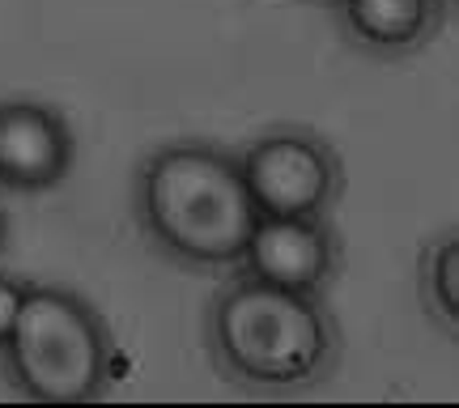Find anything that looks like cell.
<instances>
[{
    "label": "cell",
    "mask_w": 459,
    "mask_h": 408,
    "mask_svg": "<svg viewBox=\"0 0 459 408\" xmlns=\"http://www.w3.org/2000/svg\"><path fill=\"white\" fill-rule=\"evenodd\" d=\"M302 4H319V9H332V0H302Z\"/></svg>",
    "instance_id": "obj_10"
},
{
    "label": "cell",
    "mask_w": 459,
    "mask_h": 408,
    "mask_svg": "<svg viewBox=\"0 0 459 408\" xmlns=\"http://www.w3.org/2000/svg\"><path fill=\"white\" fill-rule=\"evenodd\" d=\"M204 353L247 395H302L336 378L344 332L319 294L230 268L204 310Z\"/></svg>",
    "instance_id": "obj_1"
},
{
    "label": "cell",
    "mask_w": 459,
    "mask_h": 408,
    "mask_svg": "<svg viewBox=\"0 0 459 408\" xmlns=\"http://www.w3.org/2000/svg\"><path fill=\"white\" fill-rule=\"evenodd\" d=\"M22 298H26V281L4 277V273H0V344H4V336L13 332L17 310H22Z\"/></svg>",
    "instance_id": "obj_9"
},
{
    "label": "cell",
    "mask_w": 459,
    "mask_h": 408,
    "mask_svg": "<svg viewBox=\"0 0 459 408\" xmlns=\"http://www.w3.org/2000/svg\"><path fill=\"white\" fill-rule=\"evenodd\" d=\"M238 268L324 298L344 273V239L332 217H260Z\"/></svg>",
    "instance_id": "obj_5"
},
{
    "label": "cell",
    "mask_w": 459,
    "mask_h": 408,
    "mask_svg": "<svg viewBox=\"0 0 459 408\" xmlns=\"http://www.w3.org/2000/svg\"><path fill=\"white\" fill-rule=\"evenodd\" d=\"M0 251H4V213H0Z\"/></svg>",
    "instance_id": "obj_11"
},
{
    "label": "cell",
    "mask_w": 459,
    "mask_h": 408,
    "mask_svg": "<svg viewBox=\"0 0 459 408\" xmlns=\"http://www.w3.org/2000/svg\"><path fill=\"white\" fill-rule=\"evenodd\" d=\"M0 366L22 400L85 404L111 387L119 358L107 319L82 294L26 281L17 324L0 344Z\"/></svg>",
    "instance_id": "obj_3"
},
{
    "label": "cell",
    "mask_w": 459,
    "mask_h": 408,
    "mask_svg": "<svg viewBox=\"0 0 459 408\" xmlns=\"http://www.w3.org/2000/svg\"><path fill=\"white\" fill-rule=\"evenodd\" d=\"M417 298L426 319L446 341L459 336V230L446 226L443 234H434L421 243L417 256Z\"/></svg>",
    "instance_id": "obj_8"
},
{
    "label": "cell",
    "mask_w": 459,
    "mask_h": 408,
    "mask_svg": "<svg viewBox=\"0 0 459 408\" xmlns=\"http://www.w3.org/2000/svg\"><path fill=\"white\" fill-rule=\"evenodd\" d=\"M443 4H446V9H451V13H455V0H443Z\"/></svg>",
    "instance_id": "obj_12"
},
{
    "label": "cell",
    "mask_w": 459,
    "mask_h": 408,
    "mask_svg": "<svg viewBox=\"0 0 459 408\" xmlns=\"http://www.w3.org/2000/svg\"><path fill=\"white\" fill-rule=\"evenodd\" d=\"M332 13L344 43L370 60H412L451 22L443 0H332Z\"/></svg>",
    "instance_id": "obj_7"
},
{
    "label": "cell",
    "mask_w": 459,
    "mask_h": 408,
    "mask_svg": "<svg viewBox=\"0 0 459 408\" xmlns=\"http://www.w3.org/2000/svg\"><path fill=\"white\" fill-rule=\"evenodd\" d=\"M234 158L260 217H332L349 187L341 149L302 124L255 132Z\"/></svg>",
    "instance_id": "obj_4"
},
{
    "label": "cell",
    "mask_w": 459,
    "mask_h": 408,
    "mask_svg": "<svg viewBox=\"0 0 459 408\" xmlns=\"http://www.w3.org/2000/svg\"><path fill=\"white\" fill-rule=\"evenodd\" d=\"M132 221L170 268L221 277L238 268L260 221L238 158L213 141H162L132 175Z\"/></svg>",
    "instance_id": "obj_2"
},
{
    "label": "cell",
    "mask_w": 459,
    "mask_h": 408,
    "mask_svg": "<svg viewBox=\"0 0 459 408\" xmlns=\"http://www.w3.org/2000/svg\"><path fill=\"white\" fill-rule=\"evenodd\" d=\"M77 141L68 119L48 102H0V187L9 192H48L68 179Z\"/></svg>",
    "instance_id": "obj_6"
}]
</instances>
